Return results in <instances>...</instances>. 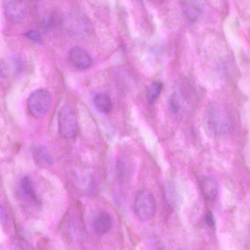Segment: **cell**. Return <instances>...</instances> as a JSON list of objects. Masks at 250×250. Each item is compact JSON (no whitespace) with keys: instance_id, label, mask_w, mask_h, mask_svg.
Masks as SVG:
<instances>
[{"instance_id":"5bb4252c","label":"cell","mask_w":250,"mask_h":250,"mask_svg":"<svg viewBox=\"0 0 250 250\" xmlns=\"http://www.w3.org/2000/svg\"><path fill=\"white\" fill-rule=\"evenodd\" d=\"M21 187L24 194L30 199L36 200L37 197L35 192L33 183L28 176L23 177L21 180Z\"/></svg>"},{"instance_id":"9c48e42d","label":"cell","mask_w":250,"mask_h":250,"mask_svg":"<svg viewBox=\"0 0 250 250\" xmlns=\"http://www.w3.org/2000/svg\"><path fill=\"white\" fill-rule=\"evenodd\" d=\"M184 12L192 21L198 20L203 12V7L198 0H186L183 3Z\"/></svg>"},{"instance_id":"9a60e30c","label":"cell","mask_w":250,"mask_h":250,"mask_svg":"<svg viewBox=\"0 0 250 250\" xmlns=\"http://www.w3.org/2000/svg\"><path fill=\"white\" fill-rule=\"evenodd\" d=\"M34 152L41 161L48 165L53 164V159L47 148L42 145L36 146L34 148Z\"/></svg>"},{"instance_id":"5b68a950","label":"cell","mask_w":250,"mask_h":250,"mask_svg":"<svg viewBox=\"0 0 250 250\" xmlns=\"http://www.w3.org/2000/svg\"><path fill=\"white\" fill-rule=\"evenodd\" d=\"M2 8L6 18L12 22L21 21L27 13L25 0H3Z\"/></svg>"},{"instance_id":"3957f363","label":"cell","mask_w":250,"mask_h":250,"mask_svg":"<svg viewBox=\"0 0 250 250\" xmlns=\"http://www.w3.org/2000/svg\"><path fill=\"white\" fill-rule=\"evenodd\" d=\"M58 124L62 135L66 138L75 137L78 131V122L76 114L68 105H64L58 114Z\"/></svg>"},{"instance_id":"52a82bcc","label":"cell","mask_w":250,"mask_h":250,"mask_svg":"<svg viewBox=\"0 0 250 250\" xmlns=\"http://www.w3.org/2000/svg\"><path fill=\"white\" fill-rule=\"evenodd\" d=\"M201 192L207 200H214L217 196L219 190L216 180L212 177H206L200 182Z\"/></svg>"},{"instance_id":"7a4b0ae2","label":"cell","mask_w":250,"mask_h":250,"mask_svg":"<svg viewBox=\"0 0 250 250\" xmlns=\"http://www.w3.org/2000/svg\"><path fill=\"white\" fill-rule=\"evenodd\" d=\"M50 104V95L45 89L34 91L27 99L28 109L32 116L37 119L42 118L46 115Z\"/></svg>"},{"instance_id":"4fadbf2b","label":"cell","mask_w":250,"mask_h":250,"mask_svg":"<svg viewBox=\"0 0 250 250\" xmlns=\"http://www.w3.org/2000/svg\"><path fill=\"white\" fill-rule=\"evenodd\" d=\"M163 88V84L159 81L151 83L146 90V98L150 104H154L159 98Z\"/></svg>"},{"instance_id":"8992f818","label":"cell","mask_w":250,"mask_h":250,"mask_svg":"<svg viewBox=\"0 0 250 250\" xmlns=\"http://www.w3.org/2000/svg\"><path fill=\"white\" fill-rule=\"evenodd\" d=\"M68 60L73 66L80 70L88 68L92 62L87 51L79 46L73 47L69 50Z\"/></svg>"},{"instance_id":"ba28073f","label":"cell","mask_w":250,"mask_h":250,"mask_svg":"<svg viewBox=\"0 0 250 250\" xmlns=\"http://www.w3.org/2000/svg\"><path fill=\"white\" fill-rule=\"evenodd\" d=\"M186 98L181 91H175L170 96L168 102V108L175 116H180L183 113L186 104Z\"/></svg>"},{"instance_id":"30bf717a","label":"cell","mask_w":250,"mask_h":250,"mask_svg":"<svg viewBox=\"0 0 250 250\" xmlns=\"http://www.w3.org/2000/svg\"><path fill=\"white\" fill-rule=\"evenodd\" d=\"M112 218L107 212L102 211L95 218L93 226L95 232L99 234H104L108 232L112 226Z\"/></svg>"},{"instance_id":"6da1fadb","label":"cell","mask_w":250,"mask_h":250,"mask_svg":"<svg viewBox=\"0 0 250 250\" xmlns=\"http://www.w3.org/2000/svg\"><path fill=\"white\" fill-rule=\"evenodd\" d=\"M134 208L136 215L141 220L147 221L152 218L156 208L153 194L146 190L139 191L135 198Z\"/></svg>"},{"instance_id":"2e32d148","label":"cell","mask_w":250,"mask_h":250,"mask_svg":"<svg viewBox=\"0 0 250 250\" xmlns=\"http://www.w3.org/2000/svg\"><path fill=\"white\" fill-rule=\"evenodd\" d=\"M25 36L30 40L38 43L42 42V38L40 33L34 30L28 31L25 33Z\"/></svg>"},{"instance_id":"8fae6325","label":"cell","mask_w":250,"mask_h":250,"mask_svg":"<svg viewBox=\"0 0 250 250\" xmlns=\"http://www.w3.org/2000/svg\"><path fill=\"white\" fill-rule=\"evenodd\" d=\"M94 104L96 108L100 112L107 113L112 107V103L110 98L105 94L99 93L94 98Z\"/></svg>"},{"instance_id":"e0dca14e","label":"cell","mask_w":250,"mask_h":250,"mask_svg":"<svg viewBox=\"0 0 250 250\" xmlns=\"http://www.w3.org/2000/svg\"><path fill=\"white\" fill-rule=\"evenodd\" d=\"M8 221V216L7 211L3 206L0 204V223L5 227Z\"/></svg>"},{"instance_id":"277c9868","label":"cell","mask_w":250,"mask_h":250,"mask_svg":"<svg viewBox=\"0 0 250 250\" xmlns=\"http://www.w3.org/2000/svg\"><path fill=\"white\" fill-rule=\"evenodd\" d=\"M207 123L209 131L216 135L226 133L230 125L229 120L226 113L217 107L211 108L208 113Z\"/></svg>"},{"instance_id":"7c38bea8","label":"cell","mask_w":250,"mask_h":250,"mask_svg":"<svg viewBox=\"0 0 250 250\" xmlns=\"http://www.w3.org/2000/svg\"><path fill=\"white\" fill-rule=\"evenodd\" d=\"M18 65L15 59L0 60V78H8L13 72L18 69Z\"/></svg>"},{"instance_id":"ac0fdd59","label":"cell","mask_w":250,"mask_h":250,"mask_svg":"<svg viewBox=\"0 0 250 250\" xmlns=\"http://www.w3.org/2000/svg\"><path fill=\"white\" fill-rule=\"evenodd\" d=\"M205 221L209 227H212L214 225L215 221L213 214L210 211H208L205 215Z\"/></svg>"}]
</instances>
